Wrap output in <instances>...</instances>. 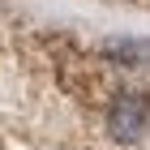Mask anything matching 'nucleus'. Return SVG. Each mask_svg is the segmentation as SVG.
I'll return each mask as SVG.
<instances>
[{"mask_svg":"<svg viewBox=\"0 0 150 150\" xmlns=\"http://www.w3.org/2000/svg\"><path fill=\"white\" fill-rule=\"evenodd\" d=\"M150 125V99L142 90H125V94H116L112 107H107V133H112L116 142H137L142 133H146Z\"/></svg>","mask_w":150,"mask_h":150,"instance_id":"1","label":"nucleus"},{"mask_svg":"<svg viewBox=\"0 0 150 150\" xmlns=\"http://www.w3.org/2000/svg\"><path fill=\"white\" fill-rule=\"evenodd\" d=\"M107 56L120 60V64H137V60H146V56H150V43H137V39H133V43L112 39V43H107Z\"/></svg>","mask_w":150,"mask_h":150,"instance_id":"2","label":"nucleus"}]
</instances>
